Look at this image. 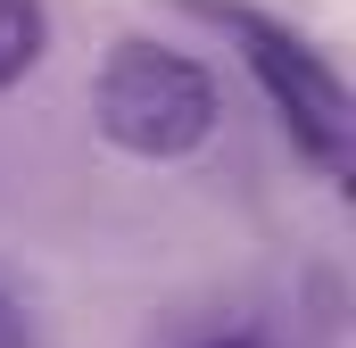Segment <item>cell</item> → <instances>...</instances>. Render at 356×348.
<instances>
[{
    "label": "cell",
    "instance_id": "1",
    "mask_svg": "<svg viewBox=\"0 0 356 348\" xmlns=\"http://www.w3.org/2000/svg\"><path fill=\"white\" fill-rule=\"evenodd\" d=\"M91 116H99V133H108L124 158L166 166V158L207 150V133H216L224 100H216V75H207L191 50L149 42V33H124V42L99 58Z\"/></svg>",
    "mask_w": 356,
    "mask_h": 348
},
{
    "label": "cell",
    "instance_id": "2",
    "mask_svg": "<svg viewBox=\"0 0 356 348\" xmlns=\"http://www.w3.org/2000/svg\"><path fill=\"white\" fill-rule=\"evenodd\" d=\"M191 17H207L216 33H232V50H241V67L257 75V91L273 100V116L290 125V141L315 158V166H340L348 158V84H340V67L290 25V17H273L257 0H175Z\"/></svg>",
    "mask_w": 356,
    "mask_h": 348
},
{
    "label": "cell",
    "instance_id": "3",
    "mask_svg": "<svg viewBox=\"0 0 356 348\" xmlns=\"http://www.w3.org/2000/svg\"><path fill=\"white\" fill-rule=\"evenodd\" d=\"M50 50V8L42 0H0V91L25 84Z\"/></svg>",
    "mask_w": 356,
    "mask_h": 348
},
{
    "label": "cell",
    "instance_id": "4",
    "mask_svg": "<svg viewBox=\"0 0 356 348\" xmlns=\"http://www.w3.org/2000/svg\"><path fill=\"white\" fill-rule=\"evenodd\" d=\"M0 348H33V324H25V307L0 290Z\"/></svg>",
    "mask_w": 356,
    "mask_h": 348
},
{
    "label": "cell",
    "instance_id": "5",
    "mask_svg": "<svg viewBox=\"0 0 356 348\" xmlns=\"http://www.w3.org/2000/svg\"><path fill=\"white\" fill-rule=\"evenodd\" d=\"M199 348H266L257 332H224V340H199Z\"/></svg>",
    "mask_w": 356,
    "mask_h": 348
}]
</instances>
